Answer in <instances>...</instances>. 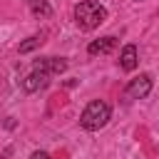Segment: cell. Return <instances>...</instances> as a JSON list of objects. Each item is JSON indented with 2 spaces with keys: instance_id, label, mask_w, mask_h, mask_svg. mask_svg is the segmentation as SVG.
I'll list each match as a JSON object with an SVG mask.
<instances>
[{
  "instance_id": "6",
  "label": "cell",
  "mask_w": 159,
  "mask_h": 159,
  "mask_svg": "<svg viewBox=\"0 0 159 159\" xmlns=\"http://www.w3.org/2000/svg\"><path fill=\"white\" fill-rule=\"evenodd\" d=\"M114 45H117V40H114L112 35H107V37H99V40L89 42L87 52H89V55H107V52L114 50Z\"/></svg>"
},
{
  "instance_id": "1",
  "label": "cell",
  "mask_w": 159,
  "mask_h": 159,
  "mask_svg": "<svg viewBox=\"0 0 159 159\" xmlns=\"http://www.w3.org/2000/svg\"><path fill=\"white\" fill-rule=\"evenodd\" d=\"M107 20V10L94 0H82L75 5V22L82 30H94Z\"/></svg>"
},
{
  "instance_id": "7",
  "label": "cell",
  "mask_w": 159,
  "mask_h": 159,
  "mask_svg": "<svg viewBox=\"0 0 159 159\" xmlns=\"http://www.w3.org/2000/svg\"><path fill=\"white\" fill-rule=\"evenodd\" d=\"M137 47L134 45H127L124 50H122V55H119V67L124 70V72H132V70H137Z\"/></svg>"
},
{
  "instance_id": "8",
  "label": "cell",
  "mask_w": 159,
  "mask_h": 159,
  "mask_svg": "<svg viewBox=\"0 0 159 159\" xmlns=\"http://www.w3.org/2000/svg\"><path fill=\"white\" fill-rule=\"evenodd\" d=\"M30 10H32V15H37V17H50V15H52V7H50L45 0H30Z\"/></svg>"
},
{
  "instance_id": "5",
  "label": "cell",
  "mask_w": 159,
  "mask_h": 159,
  "mask_svg": "<svg viewBox=\"0 0 159 159\" xmlns=\"http://www.w3.org/2000/svg\"><path fill=\"white\" fill-rule=\"evenodd\" d=\"M47 82H50V75L32 70V72H30V75L22 80V89H25V92H37V89L47 87Z\"/></svg>"
},
{
  "instance_id": "10",
  "label": "cell",
  "mask_w": 159,
  "mask_h": 159,
  "mask_svg": "<svg viewBox=\"0 0 159 159\" xmlns=\"http://www.w3.org/2000/svg\"><path fill=\"white\" fill-rule=\"evenodd\" d=\"M30 159H50V154H47V152H32Z\"/></svg>"
},
{
  "instance_id": "3",
  "label": "cell",
  "mask_w": 159,
  "mask_h": 159,
  "mask_svg": "<svg viewBox=\"0 0 159 159\" xmlns=\"http://www.w3.org/2000/svg\"><path fill=\"white\" fill-rule=\"evenodd\" d=\"M149 89H152V77L149 75H139L137 80H132L127 84V97L129 99H142V97L149 94Z\"/></svg>"
},
{
  "instance_id": "4",
  "label": "cell",
  "mask_w": 159,
  "mask_h": 159,
  "mask_svg": "<svg viewBox=\"0 0 159 159\" xmlns=\"http://www.w3.org/2000/svg\"><path fill=\"white\" fill-rule=\"evenodd\" d=\"M65 67H67V62L62 60V57H45V60H37L35 62V70L37 72H45V75H60V72H65Z\"/></svg>"
},
{
  "instance_id": "2",
  "label": "cell",
  "mask_w": 159,
  "mask_h": 159,
  "mask_svg": "<svg viewBox=\"0 0 159 159\" xmlns=\"http://www.w3.org/2000/svg\"><path fill=\"white\" fill-rule=\"evenodd\" d=\"M109 117H112L109 104L102 102V99H94V102H89V104L84 107V112L80 114V124H82V129H87V132H97V129H102V127L109 122Z\"/></svg>"
},
{
  "instance_id": "9",
  "label": "cell",
  "mask_w": 159,
  "mask_h": 159,
  "mask_svg": "<svg viewBox=\"0 0 159 159\" xmlns=\"http://www.w3.org/2000/svg\"><path fill=\"white\" fill-rule=\"evenodd\" d=\"M40 42H42L40 37H27V40L20 45V55H25V52H32L35 47H40Z\"/></svg>"
}]
</instances>
